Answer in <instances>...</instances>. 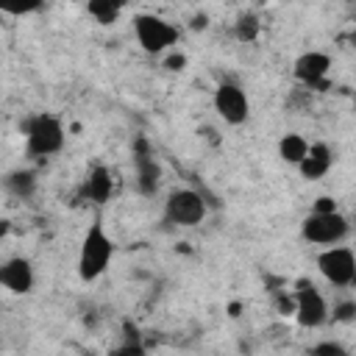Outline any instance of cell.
<instances>
[{
  "label": "cell",
  "instance_id": "6da1fadb",
  "mask_svg": "<svg viewBox=\"0 0 356 356\" xmlns=\"http://www.w3.org/2000/svg\"><path fill=\"white\" fill-rule=\"evenodd\" d=\"M111 259H114V239L106 234L103 222L95 220L86 228V234L81 239V248H78V278L83 284L97 281L108 270Z\"/></svg>",
  "mask_w": 356,
  "mask_h": 356
},
{
  "label": "cell",
  "instance_id": "7a4b0ae2",
  "mask_svg": "<svg viewBox=\"0 0 356 356\" xmlns=\"http://www.w3.org/2000/svg\"><path fill=\"white\" fill-rule=\"evenodd\" d=\"M25 156L28 159H50L56 156L64 142H67V131H64V122L56 117V114H33L28 122H25Z\"/></svg>",
  "mask_w": 356,
  "mask_h": 356
},
{
  "label": "cell",
  "instance_id": "3957f363",
  "mask_svg": "<svg viewBox=\"0 0 356 356\" xmlns=\"http://www.w3.org/2000/svg\"><path fill=\"white\" fill-rule=\"evenodd\" d=\"M134 36H136V42L145 53L161 56L172 44H178L181 31L159 14H134Z\"/></svg>",
  "mask_w": 356,
  "mask_h": 356
},
{
  "label": "cell",
  "instance_id": "277c9868",
  "mask_svg": "<svg viewBox=\"0 0 356 356\" xmlns=\"http://www.w3.org/2000/svg\"><path fill=\"white\" fill-rule=\"evenodd\" d=\"M209 214V206L203 200L200 192L189 189V186H178V189H170L167 200H164V220L175 228H195L206 220Z\"/></svg>",
  "mask_w": 356,
  "mask_h": 356
},
{
  "label": "cell",
  "instance_id": "5b68a950",
  "mask_svg": "<svg viewBox=\"0 0 356 356\" xmlns=\"http://www.w3.org/2000/svg\"><path fill=\"white\" fill-rule=\"evenodd\" d=\"M350 234V220L339 211H331V214H314L309 211L300 222V236L312 245H323V248H334V245H342Z\"/></svg>",
  "mask_w": 356,
  "mask_h": 356
},
{
  "label": "cell",
  "instance_id": "8992f818",
  "mask_svg": "<svg viewBox=\"0 0 356 356\" xmlns=\"http://www.w3.org/2000/svg\"><path fill=\"white\" fill-rule=\"evenodd\" d=\"M211 103H214L217 117H220L225 125H234V128H236V125H245V122L250 120V97H248V92H245L239 83H234V81L217 83Z\"/></svg>",
  "mask_w": 356,
  "mask_h": 356
},
{
  "label": "cell",
  "instance_id": "52a82bcc",
  "mask_svg": "<svg viewBox=\"0 0 356 356\" xmlns=\"http://www.w3.org/2000/svg\"><path fill=\"white\" fill-rule=\"evenodd\" d=\"M317 270L331 286H350L356 281V253L345 245L323 248L317 253Z\"/></svg>",
  "mask_w": 356,
  "mask_h": 356
},
{
  "label": "cell",
  "instance_id": "ba28073f",
  "mask_svg": "<svg viewBox=\"0 0 356 356\" xmlns=\"http://www.w3.org/2000/svg\"><path fill=\"white\" fill-rule=\"evenodd\" d=\"M292 295H295V320L300 328H323L331 320L328 300L314 284L300 281V286Z\"/></svg>",
  "mask_w": 356,
  "mask_h": 356
},
{
  "label": "cell",
  "instance_id": "9c48e42d",
  "mask_svg": "<svg viewBox=\"0 0 356 356\" xmlns=\"http://www.w3.org/2000/svg\"><path fill=\"white\" fill-rule=\"evenodd\" d=\"M0 284L3 289H8L11 295H28L36 284V273L31 259L25 256H11L0 264Z\"/></svg>",
  "mask_w": 356,
  "mask_h": 356
},
{
  "label": "cell",
  "instance_id": "30bf717a",
  "mask_svg": "<svg viewBox=\"0 0 356 356\" xmlns=\"http://www.w3.org/2000/svg\"><path fill=\"white\" fill-rule=\"evenodd\" d=\"M328 70H331V58L328 53H320V50H306L292 64V75L303 86H323L328 78Z\"/></svg>",
  "mask_w": 356,
  "mask_h": 356
},
{
  "label": "cell",
  "instance_id": "8fae6325",
  "mask_svg": "<svg viewBox=\"0 0 356 356\" xmlns=\"http://www.w3.org/2000/svg\"><path fill=\"white\" fill-rule=\"evenodd\" d=\"M111 195H114V175H111V170L103 167V164H95L86 172L83 184H81V197L103 206V203L111 200Z\"/></svg>",
  "mask_w": 356,
  "mask_h": 356
},
{
  "label": "cell",
  "instance_id": "7c38bea8",
  "mask_svg": "<svg viewBox=\"0 0 356 356\" xmlns=\"http://www.w3.org/2000/svg\"><path fill=\"white\" fill-rule=\"evenodd\" d=\"M331 167H334V150L325 142H312L309 156L300 161L298 172H300L303 181H320V178L328 175Z\"/></svg>",
  "mask_w": 356,
  "mask_h": 356
},
{
  "label": "cell",
  "instance_id": "4fadbf2b",
  "mask_svg": "<svg viewBox=\"0 0 356 356\" xmlns=\"http://www.w3.org/2000/svg\"><path fill=\"white\" fill-rule=\"evenodd\" d=\"M309 147H312V142L306 136H300V134H284L278 139V159L284 164H289V167H300V161L309 156Z\"/></svg>",
  "mask_w": 356,
  "mask_h": 356
},
{
  "label": "cell",
  "instance_id": "5bb4252c",
  "mask_svg": "<svg viewBox=\"0 0 356 356\" xmlns=\"http://www.w3.org/2000/svg\"><path fill=\"white\" fill-rule=\"evenodd\" d=\"M3 186H6L8 195H14V197H19V200H28V197H33V192H36V172L17 167V170L6 172Z\"/></svg>",
  "mask_w": 356,
  "mask_h": 356
},
{
  "label": "cell",
  "instance_id": "9a60e30c",
  "mask_svg": "<svg viewBox=\"0 0 356 356\" xmlns=\"http://www.w3.org/2000/svg\"><path fill=\"white\" fill-rule=\"evenodd\" d=\"M161 181V167L150 156H136V186L142 195H153Z\"/></svg>",
  "mask_w": 356,
  "mask_h": 356
},
{
  "label": "cell",
  "instance_id": "2e32d148",
  "mask_svg": "<svg viewBox=\"0 0 356 356\" xmlns=\"http://www.w3.org/2000/svg\"><path fill=\"white\" fill-rule=\"evenodd\" d=\"M86 11L100 22V25H114L117 17L122 14V6L120 3H111V0H92L86 6Z\"/></svg>",
  "mask_w": 356,
  "mask_h": 356
},
{
  "label": "cell",
  "instance_id": "e0dca14e",
  "mask_svg": "<svg viewBox=\"0 0 356 356\" xmlns=\"http://www.w3.org/2000/svg\"><path fill=\"white\" fill-rule=\"evenodd\" d=\"M259 17L256 14H242L239 19H236V25H234V33H236V39L239 42H253L256 36H259Z\"/></svg>",
  "mask_w": 356,
  "mask_h": 356
},
{
  "label": "cell",
  "instance_id": "ac0fdd59",
  "mask_svg": "<svg viewBox=\"0 0 356 356\" xmlns=\"http://www.w3.org/2000/svg\"><path fill=\"white\" fill-rule=\"evenodd\" d=\"M306 356H350V353L345 350V345H339V342H334V339H323V342L312 345V348L306 350Z\"/></svg>",
  "mask_w": 356,
  "mask_h": 356
},
{
  "label": "cell",
  "instance_id": "d6986e66",
  "mask_svg": "<svg viewBox=\"0 0 356 356\" xmlns=\"http://www.w3.org/2000/svg\"><path fill=\"white\" fill-rule=\"evenodd\" d=\"M331 320L334 323H353L356 320V300H342L334 306L331 312Z\"/></svg>",
  "mask_w": 356,
  "mask_h": 356
},
{
  "label": "cell",
  "instance_id": "ffe728a7",
  "mask_svg": "<svg viewBox=\"0 0 356 356\" xmlns=\"http://www.w3.org/2000/svg\"><path fill=\"white\" fill-rule=\"evenodd\" d=\"M312 211H314V214H331V211H339V209H337V200H334V197L320 195V197L312 203Z\"/></svg>",
  "mask_w": 356,
  "mask_h": 356
},
{
  "label": "cell",
  "instance_id": "44dd1931",
  "mask_svg": "<svg viewBox=\"0 0 356 356\" xmlns=\"http://www.w3.org/2000/svg\"><path fill=\"white\" fill-rule=\"evenodd\" d=\"M108 356H145L142 342H122L117 350H111Z\"/></svg>",
  "mask_w": 356,
  "mask_h": 356
},
{
  "label": "cell",
  "instance_id": "7402d4cb",
  "mask_svg": "<svg viewBox=\"0 0 356 356\" xmlns=\"http://www.w3.org/2000/svg\"><path fill=\"white\" fill-rule=\"evenodd\" d=\"M275 309H278L281 314H295V295H289V292L278 295V298H275Z\"/></svg>",
  "mask_w": 356,
  "mask_h": 356
},
{
  "label": "cell",
  "instance_id": "603a6c76",
  "mask_svg": "<svg viewBox=\"0 0 356 356\" xmlns=\"http://www.w3.org/2000/svg\"><path fill=\"white\" fill-rule=\"evenodd\" d=\"M164 67L172 70V72H181V70L186 67V56H184V53H170L167 61H164Z\"/></svg>",
  "mask_w": 356,
  "mask_h": 356
},
{
  "label": "cell",
  "instance_id": "cb8c5ba5",
  "mask_svg": "<svg viewBox=\"0 0 356 356\" xmlns=\"http://www.w3.org/2000/svg\"><path fill=\"white\" fill-rule=\"evenodd\" d=\"M189 28H192V31H206V28H209V17H206V14H195V17L189 19Z\"/></svg>",
  "mask_w": 356,
  "mask_h": 356
},
{
  "label": "cell",
  "instance_id": "d4e9b609",
  "mask_svg": "<svg viewBox=\"0 0 356 356\" xmlns=\"http://www.w3.org/2000/svg\"><path fill=\"white\" fill-rule=\"evenodd\" d=\"M350 47L356 50V28H353V33H350Z\"/></svg>",
  "mask_w": 356,
  "mask_h": 356
},
{
  "label": "cell",
  "instance_id": "484cf974",
  "mask_svg": "<svg viewBox=\"0 0 356 356\" xmlns=\"http://www.w3.org/2000/svg\"><path fill=\"white\" fill-rule=\"evenodd\" d=\"M353 106H356V95H353Z\"/></svg>",
  "mask_w": 356,
  "mask_h": 356
}]
</instances>
